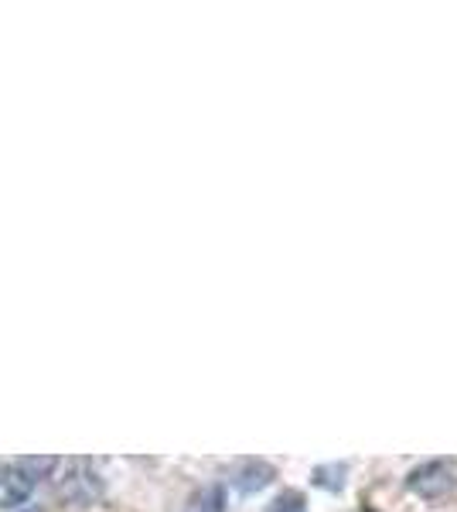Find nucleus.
<instances>
[{
    "instance_id": "7ed1b4c3",
    "label": "nucleus",
    "mask_w": 457,
    "mask_h": 512,
    "mask_svg": "<svg viewBox=\"0 0 457 512\" xmlns=\"http://www.w3.org/2000/svg\"><path fill=\"white\" fill-rule=\"evenodd\" d=\"M270 482H273V468L267 461H246V465L232 475V485H236L239 495H256L267 489Z\"/></svg>"
},
{
    "instance_id": "f03ea898",
    "label": "nucleus",
    "mask_w": 457,
    "mask_h": 512,
    "mask_svg": "<svg viewBox=\"0 0 457 512\" xmlns=\"http://www.w3.org/2000/svg\"><path fill=\"white\" fill-rule=\"evenodd\" d=\"M410 492H417L420 499H440L454 489V468L447 461H427V465L413 468L410 478H406Z\"/></svg>"
},
{
    "instance_id": "0eeeda50",
    "label": "nucleus",
    "mask_w": 457,
    "mask_h": 512,
    "mask_svg": "<svg viewBox=\"0 0 457 512\" xmlns=\"http://www.w3.org/2000/svg\"><path fill=\"white\" fill-rule=\"evenodd\" d=\"M273 512H307V509H304V495H301V492L280 495V499L273 502Z\"/></svg>"
},
{
    "instance_id": "f257e3e1",
    "label": "nucleus",
    "mask_w": 457,
    "mask_h": 512,
    "mask_svg": "<svg viewBox=\"0 0 457 512\" xmlns=\"http://www.w3.org/2000/svg\"><path fill=\"white\" fill-rule=\"evenodd\" d=\"M58 499L65 502V506H76V509H86L93 506V502L103 499V478H99L89 465H72L69 475L58 482Z\"/></svg>"
},
{
    "instance_id": "20e7f679",
    "label": "nucleus",
    "mask_w": 457,
    "mask_h": 512,
    "mask_svg": "<svg viewBox=\"0 0 457 512\" xmlns=\"http://www.w3.org/2000/svg\"><path fill=\"white\" fill-rule=\"evenodd\" d=\"M0 492H4V502L18 506V502H28V495L35 492V478L28 472H21L18 465H11V468H4V475H0Z\"/></svg>"
},
{
    "instance_id": "39448f33",
    "label": "nucleus",
    "mask_w": 457,
    "mask_h": 512,
    "mask_svg": "<svg viewBox=\"0 0 457 512\" xmlns=\"http://www.w3.org/2000/svg\"><path fill=\"white\" fill-rule=\"evenodd\" d=\"M345 475H348L345 465H321V468H314V485H321V489H328V492H338L345 485Z\"/></svg>"
},
{
    "instance_id": "6e6552de",
    "label": "nucleus",
    "mask_w": 457,
    "mask_h": 512,
    "mask_svg": "<svg viewBox=\"0 0 457 512\" xmlns=\"http://www.w3.org/2000/svg\"><path fill=\"white\" fill-rule=\"evenodd\" d=\"M31 512H35V509H31Z\"/></svg>"
},
{
    "instance_id": "423d86ee",
    "label": "nucleus",
    "mask_w": 457,
    "mask_h": 512,
    "mask_svg": "<svg viewBox=\"0 0 457 512\" xmlns=\"http://www.w3.org/2000/svg\"><path fill=\"white\" fill-rule=\"evenodd\" d=\"M18 468H21V472H28V475L38 482V478H45L48 472H55V468H58V458H21V461H18Z\"/></svg>"
}]
</instances>
